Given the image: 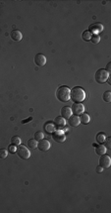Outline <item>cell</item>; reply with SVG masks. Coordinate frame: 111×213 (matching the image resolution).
Here are the masks:
<instances>
[{
	"label": "cell",
	"mask_w": 111,
	"mask_h": 213,
	"mask_svg": "<svg viewBox=\"0 0 111 213\" xmlns=\"http://www.w3.org/2000/svg\"><path fill=\"white\" fill-rule=\"evenodd\" d=\"M86 98V92L82 87L76 86L72 88L70 92V99H72L75 103H81Z\"/></svg>",
	"instance_id": "6da1fadb"
},
{
	"label": "cell",
	"mask_w": 111,
	"mask_h": 213,
	"mask_svg": "<svg viewBox=\"0 0 111 213\" xmlns=\"http://www.w3.org/2000/svg\"><path fill=\"white\" fill-rule=\"evenodd\" d=\"M70 92H71V89L68 86H60L56 90L57 99L61 101V102H67V101L70 100Z\"/></svg>",
	"instance_id": "7a4b0ae2"
},
{
	"label": "cell",
	"mask_w": 111,
	"mask_h": 213,
	"mask_svg": "<svg viewBox=\"0 0 111 213\" xmlns=\"http://www.w3.org/2000/svg\"><path fill=\"white\" fill-rule=\"evenodd\" d=\"M108 76H109V73L107 72L106 69H99L98 70H96L95 73V82L97 83H100L102 84L108 80Z\"/></svg>",
	"instance_id": "3957f363"
},
{
	"label": "cell",
	"mask_w": 111,
	"mask_h": 213,
	"mask_svg": "<svg viewBox=\"0 0 111 213\" xmlns=\"http://www.w3.org/2000/svg\"><path fill=\"white\" fill-rule=\"evenodd\" d=\"M16 153L20 158L23 159V160H28L30 156H31V153H30L29 149L25 146H23V145H20V146L17 147Z\"/></svg>",
	"instance_id": "277c9868"
},
{
	"label": "cell",
	"mask_w": 111,
	"mask_h": 213,
	"mask_svg": "<svg viewBox=\"0 0 111 213\" xmlns=\"http://www.w3.org/2000/svg\"><path fill=\"white\" fill-rule=\"evenodd\" d=\"M52 138H53V140L56 141V142H58V143H64L65 140H66L65 134H64V132L61 129H58V130H56V131L53 132V133H52Z\"/></svg>",
	"instance_id": "5b68a950"
},
{
	"label": "cell",
	"mask_w": 111,
	"mask_h": 213,
	"mask_svg": "<svg viewBox=\"0 0 111 213\" xmlns=\"http://www.w3.org/2000/svg\"><path fill=\"white\" fill-rule=\"evenodd\" d=\"M111 165V159L109 156H107V155H102V156H100V159H99V165L102 168H108Z\"/></svg>",
	"instance_id": "8992f818"
},
{
	"label": "cell",
	"mask_w": 111,
	"mask_h": 213,
	"mask_svg": "<svg viewBox=\"0 0 111 213\" xmlns=\"http://www.w3.org/2000/svg\"><path fill=\"white\" fill-rule=\"evenodd\" d=\"M72 113H74L75 115H81L84 113V111H85V106L83 105L82 103H74L72 105Z\"/></svg>",
	"instance_id": "52a82bcc"
},
{
	"label": "cell",
	"mask_w": 111,
	"mask_h": 213,
	"mask_svg": "<svg viewBox=\"0 0 111 213\" xmlns=\"http://www.w3.org/2000/svg\"><path fill=\"white\" fill-rule=\"evenodd\" d=\"M50 147H51V145H50V143H49L48 140L42 139V140L38 141V150L41 151V152H47L49 149H50Z\"/></svg>",
	"instance_id": "ba28073f"
},
{
	"label": "cell",
	"mask_w": 111,
	"mask_h": 213,
	"mask_svg": "<svg viewBox=\"0 0 111 213\" xmlns=\"http://www.w3.org/2000/svg\"><path fill=\"white\" fill-rule=\"evenodd\" d=\"M104 27L103 25H101L100 23H95V24L90 26V30L89 31L92 34V35H97V33L103 31Z\"/></svg>",
	"instance_id": "9c48e42d"
},
{
	"label": "cell",
	"mask_w": 111,
	"mask_h": 213,
	"mask_svg": "<svg viewBox=\"0 0 111 213\" xmlns=\"http://www.w3.org/2000/svg\"><path fill=\"white\" fill-rule=\"evenodd\" d=\"M35 63L36 65L38 66H44L45 63H46V57L42 55V54H38L36 57H35Z\"/></svg>",
	"instance_id": "30bf717a"
},
{
	"label": "cell",
	"mask_w": 111,
	"mask_h": 213,
	"mask_svg": "<svg viewBox=\"0 0 111 213\" xmlns=\"http://www.w3.org/2000/svg\"><path fill=\"white\" fill-rule=\"evenodd\" d=\"M61 115L64 119H69L72 115V110H71V107L69 106H64L62 107L61 109Z\"/></svg>",
	"instance_id": "8fae6325"
},
{
	"label": "cell",
	"mask_w": 111,
	"mask_h": 213,
	"mask_svg": "<svg viewBox=\"0 0 111 213\" xmlns=\"http://www.w3.org/2000/svg\"><path fill=\"white\" fill-rule=\"evenodd\" d=\"M68 123L70 126H72V127H78L79 125H80V117L79 116H77V115H73V116H71L68 119Z\"/></svg>",
	"instance_id": "7c38bea8"
},
{
	"label": "cell",
	"mask_w": 111,
	"mask_h": 213,
	"mask_svg": "<svg viewBox=\"0 0 111 213\" xmlns=\"http://www.w3.org/2000/svg\"><path fill=\"white\" fill-rule=\"evenodd\" d=\"M55 128H56L55 124L52 122H46L44 126H43V129H44V131L47 134H52L55 131Z\"/></svg>",
	"instance_id": "4fadbf2b"
},
{
	"label": "cell",
	"mask_w": 111,
	"mask_h": 213,
	"mask_svg": "<svg viewBox=\"0 0 111 213\" xmlns=\"http://www.w3.org/2000/svg\"><path fill=\"white\" fill-rule=\"evenodd\" d=\"M54 124H55V126L59 128V129H62L63 127L66 126V119H64L62 116H58L55 118Z\"/></svg>",
	"instance_id": "5bb4252c"
},
{
	"label": "cell",
	"mask_w": 111,
	"mask_h": 213,
	"mask_svg": "<svg viewBox=\"0 0 111 213\" xmlns=\"http://www.w3.org/2000/svg\"><path fill=\"white\" fill-rule=\"evenodd\" d=\"M10 36H11L12 40H14V41H16V42H20L23 38L22 33L20 32L19 30H13L11 34H10Z\"/></svg>",
	"instance_id": "9a60e30c"
},
{
	"label": "cell",
	"mask_w": 111,
	"mask_h": 213,
	"mask_svg": "<svg viewBox=\"0 0 111 213\" xmlns=\"http://www.w3.org/2000/svg\"><path fill=\"white\" fill-rule=\"evenodd\" d=\"M90 121V115L87 113H83L81 114V117H80V122L84 124V125H87L89 124Z\"/></svg>",
	"instance_id": "2e32d148"
},
{
	"label": "cell",
	"mask_w": 111,
	"mask_h": 213,
	"mask_svg": "<svg viewBox=\"0 0 111 213\" xmlns=\"http://www.w3.org/2000/svg\"><path fill=\"white\" fill-rule=\"evenodd\" d=\"M95 153L96 155H99V156H102L106 153V148L103 146V145H99V146H95Z\"/></svg>",
	"instance_id": "e0dca14e"
},
{
	"label": "cell",
	"mask_w": 111,
	"mask_h": 213,
	"mask_svg": "<svg viewBox=\"0 0 111 213\" xmlns=\"http://www.w3.org/2000/svg\"><path fill=\"white\" fill-rule=\"evenodd\" d=\"M105 139H106V137H105V135H104V133H102V132H100V133H98L96 135V142L97 143L103 144Z\"/></svg>",
	"instance_id": "ac0fdd59"
},
{
	"label": "cell",
	"mask_w": 111,
	"mask_h": 213,
	"mask_svg": "<svg viewBox=\"0 0 111 213\" xmlns=\"http://www.w3.org/2000/svg\"><path fill=\"white\" fill-rule=\"evenodd\" d=\"M102 98H103V100L105 101V102H107V103L111 102V92H110L109 90H106L105 92L103 93Z\"/></svg>",
	"instance_id": "d6986e66"
},
{
	"label": "cell",
	"mask_w": 111,
	"mask_h": 213,
	"mask_svg": "<svg viewBox=\"0 0 111 213\" xmlns=\"http://www.w3.org/2000/svg\"><path fill=\"white\" fill-rule=\"evenodd\" d=\"M28 147H30L31 149H36L38 148V141L35 140V139H30L28 141Z\"/></svg>",
	"instance_id": "ffe728a7"
},
{
	"label": "cell",
	"mask_w": 111,
	"mask_h": 213,
	"mask_svg": "<svg viewBox=\"0 0 111 213\" xmlns=\"http://www.w3.org/2000/svg\"><path fill=\"white\" fill-rule=\"evenodd\" d=\"M11 144L12 145H14V146H20L21 145V139H20V137L18 136H14V137H12V139H11Z\"/></svg>",
	"instance_id": "44dd1931"
},
{
	"label": "cell",
	"mask_w": 111,
	"mask_h": 213,
	"mask_svg": "<svg viewBox=\"0 0 111 213\" xmlns=\"http://www.w3.org/2000/svg\"><path fill=\"white\" fill-rule=\"evenodd\" d=\"M92 34L90 33L89 30H87V31H85L83 33V39H84V41H86V42H87V41H90V38H92Z\"/></svg>",
	"instance_id": "7402d4cb"
},
{
	"label": "cell",
	"mask_w": 111,
	"mask_h": 213,
	"mask_svg": "<svg viewBox=\"0 0 111 213\" xmlns=\"http://www.w3.org/2000/svg\"><path fill=\"white\" fill-rule=\"evenodd\" d=\"M43 137H44V135H43L42 132H40V131H36V133H35V140H36V141H40V140H42V139H43Z\"/></svg>",
	"instance_id": "603a6c76"
},
{
	"label": "cell",
	"mask_w": 111,
	"mask_h": 213,
	"mask_svg": "<svg viewBox=\"0 0 111 213\" xmlns=\"http://www.w3.org/2000/svg\"><path fill=\"white\" fill-rule=\"evenodd\" d=\"M90 41H92V44H98L100 42V37L98 35H92V38H90Z\"/></svg>",
	"instance_id": "cb8c5ba5"
},
{
	"label": "cell",
	"mask_w": 111,
	"mask_h": 213,
	"mask_svg": "<svg viewBox=\"0 0 111 213\" xmlns=\"http://www.w3.org/2000/svg\"><path fill=\"white\" fill-rule=\"evenodd\" d=\"M8 156V151L5 149H0V159H5Z\"/></svg>",
	"instance_id": "d4e9b609"
},
{
	"label": "cell",
	"mask_w": 111,
	"mask_h": 213,
	"mask_svg": "<svg viewBox=\"0 0 111 213\" xmlns=\"http://www.w3.org/2000/svg\"><path fill=\"white\" fill-rule=\"evenodd\" d=\"M104 143H105V147L106 149H110L111 148V137H108V138H106L105 141H104Z\"/></svg>",
	"instance_id": "484cf974"
},
{
	"label": "cell",
	"mask_w": 111,
	"mask_h": 213,
	"mask_svg": "<svg viewBox=\"0 0 111 213\" xmlns=\"http://www.w3.org/2000/svg\"><path fill=\"white\" fill-rule=\"evenodd\" d=\"M8 151H9V153L15 154L16 151H17V146H14V145H10V146L8 147Z\"/></svg>",
	"instance_id": "4316f807"
},
{
	"label": "cell",
	"mask_w": 111,
	"mask_h": 213,
	"mask_svg": "<svg viewBox=\"0 0 111 213\" xmlns=\"http://www.w3.org/2000/svg\"><path fill=\"white\" fill-rule=\"evenodd\" d=\"M103 170H104V168H102L101 167H100V165H98V167H96V168H95V171H96V172H98V174H100V172H102Z\"/></svg>",
	"instance_id": "83f0119b"
},
{
	"label": "cell",
	"mask_w": 111,
	"mask_h": 213,
	"mask_svg": "<svg viewBox=\"0 0 111 213\" xmlns=\"http://www.w3.org/2000/svg\"><path fill=\"white\" fill-rule=\"evenodd\" d=\"M32 120H33V117H30V118H28V119L23 120L22 121V124H26V123H28V122H30V121H32Z\"/></svg>",
	"instance_id": "f1b7e54d"
},
{
	"label": "cell",
	"mask_w": 111,
	"mask_h": 213,
	"mask_svg": "<svg viewBox=\"0 0 111 213\" xmlns=\"http://www.w3.org/2000/svg\"><path fill=\"white\" fill-rule=\"evenodd\" d=\"M110 66H111V63H108V65H107V66H106V70H107V72H110Z\"/></svg>",
	"instance_id": "f546056e"
}]
</instances>
